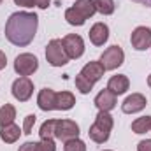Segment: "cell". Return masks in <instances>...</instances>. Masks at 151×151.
I'll return each instance as SVG.
<instances>
[{
	"label": "cell",
	"mask_w": 151,
	"mask_h": 151,
	"mask_svg": "<svg viewBox=\"0 0 151 151\" xmlns=\"http://www.w3.org/2000/svg\"><path fill=\"white\" fill-rule=\"evenodd\" d=\"M39 18L35 12H14L9 16L7 23H5V37L11 44L25 47L28 46L37 32Z\"/></svg>",
	"instance_id": "cell-1"
},
{
	"label": "cell",
	"mask_w": 151,
	"mask_h": 151,
	"mask_svg": "<svg viewBox=\"0 0 151 151\" xmlns=\"http://www.w3.org/2000/svg\"><path fill=\"white\" fill-rule=\"evenodd\" d=\"M95 12H97V9H95L93 0H76L74 5L65 11V19L74 27H81Z\"/></svg>",
	"instance_id": "cell-2"
},
{
	"label": "cell",
	"mask_w": 151,
	"mask_h": 151,
	"mask_svg": "<svg viewBox=\"0 0 151 151\" xmlns=\"http://www.w3.org/2000/svg\"><path fill=\"white\" fill-rule=\"evenodd\" d=\"M113 130V116L106 111H100L95 118V123L90 127V139L97 144H102L109 139V134Z\"/></svg>",
	"instance_id": "cell-3"
},
{
	"label": "cell",
	"mask_w": 151,
	"mask_h": 151,
	"mask_svg": "<svg viewBox=\"0 0 151 151\" xmlns=\"http://www.w3.org/2000/svg\"><path fill=\"white\" fill-rule=\"evenodd\" d=\"M46 60H47L53 67H62V65H65V63L70 60V58L67 56L65 47H63V44H62L60 39L49 40V44H47V47H46Z\"/></svg>",
	"instance_id": "cell-4"
},
{
	"label": "cell",
	"mask_w": 151,
	"mask_h": 151,
	"mask_svg": "<svg viewBox=\"0 0 151 151\" xmlns=\"http://www.w3.org/2000/svg\"><path fill=\"white\" fill-rule=\"evenodd\" d=\"M123 60H125V53H123V49H121L119 46H111V47H107V49L102 53V56H100V63L104 65L106 70H114V69H118V67L123 63Z\"/></svg>",
	"instance_id": "cell-5"
},
{
	"label": "cell",
	"mask_w": 151,
	"mask_h": 151,
	"mask_svg": "<svg viewBox=\"0 0 151 151\" xmlns=\"http://www.w3.org/2000/svg\"><path fill=\"white\" fill-rule=\"evenodd\" d=\"M79 135V127L72 119H56V127H55V137L67 142L70 139H76Z\"/></svg>",
	"instance_id": "cell-6"
},
{
	"label": "cell",
	"mask_w": 151,
	"mask_h": 151,
	"mask_svg": "<svg viewBox=\"0 0 151 151\" xmlns=\"http://www.w3.org/2000/svg\"><path fill=\"white\" fill-rule=\"evenodd\" d=\"M37 67H39L37 58L34 55H30V53H23V55L16 56V60H14V70L19 76H23V77L32 76L37 70Z\"/></svg>",
	"instance_id": "cell-7"
},
{
	"label": "cell",
	"mask_w": 151,
	"mask_h": 151,
	"mask_svg": "<svg viewBox=\"0 0 151 151\" xmlns=\"http://www.w3.org/2000/svg\"><path fill=\"white\" fill-rule=\"evenodd\" d=\"M62 44H63L65 53H67V56L70 60H76V58L83 56V53H84V42H83V39L79 37V35H76V34L65 35V37L62 39Z\"/></svg>",
	"instance_id": "cell-8"
},
{
	"label": "cell",
	"mask_w": 151,
	"mask_h": 151,
	"mask_svg": "<svg viewBox=\"0 0 151 151\" xmlns=\"http://www.w3.org/2000/svg\"><path fill=\"white\" fill-rule=\"evenodd\" d=\"M34 93V83L28 77H19L12 83V95L19 102H27Z\"/></svg>",
	"instance_id": "cell-9"
},
{
	"label": "cell",
	"mask_w": 151,
	"mask_h": 151,
	"mask_svg": "<svg viewBox=\"0 0 151 151\" xmlns=\"http://www.w3.org/2000/svg\"><path fill=\"white\" fill-rule=\"evenodd\" d=\"M130 40H132L134 49H137V51H144V49L151 47V28H148V27H137L132 32Z\"/></svg>",
	"instance_id": "cell-10"
},
{
	"label": "cell",
	"mask_w": 151,
	"mask_h": 151,
	"mask_svg": "<svg viewBox=\"0 0 151 151\" xmlns=\"http://www.w3.org/2000/svg\"><path fill=\"white\" fill-rule=\"evenodd\" d=\"M146 106H148V100H146L144 95H141V93H132L130 97L125 99V102L121 104V109H123L125 114H134V113L142 111Z\"/></svg>",
	"instance_id": "cell-11"
},
{
	"label": "cell",
	"mask_w": 151,
	"mask_h": 151,
	"mask_svg": "<svg viewBox=\"0 0 151 151\" xmlns=\"http://www.w3.org/2000/svg\"><path fill=\"white\" fill-rule=\"evenodd\" d=\"M116 95H114L111 90H102L97 97H95V106L99 107V111H106V113H109L111 109L116 107Z\"/></svg>",
	"instance_id": "cell-12"
},
{
	"label": "cell",
	"mask_w": 151,
	"mask_h": 151,
	"mask_svg": "<svg viewBox=\"0 0 151 151\" xmlns=\"http://www.w3.org/2000/svg\"><path fill=\"white\" fill-rule=\"evenodd\" d=\"M104 72H106V69H104V65L100 63V62H90V63H86L83 69H81V72L79 74L84 76L90 83H97L102 76H104Z\"/></svg>",
	"instance_id": "cell-13"
},
{
	"label": "cell",
	"mask_w": 151,
	"mask_h": 151,
	"mask_svg": "<svg viewBox=\"0 0 151 151\" xmlns=\"http://www.w3.org/2000/svg\"><path fill=\"white\" fill-rule=\"evenodd\" d=\"M109 39V28L104 23H95L90 30V40L95 46H104Z\"/></svg>",
	"instance_id": "cell-14"
},
{
	"label": "cell",
	"mask_w": 151,
	"mask_h": 151,
	"mask_svg": "<svg viewBox=\"0 0 151 151\" xmlns=\"http://www.w3.org/2000/svg\"><path fill=\"white\" fill-rule=\"evenodd\" d=\"M55 104H56V93L51 88H44V90L39 91L37 106L42 111H53L55 109Z\"/></svg>",
	"instance_id": "cell-15"
},
{
	"label": "cell",
	"mask_w": 151,
	"mask_h": 151,
	"mask_svg": "<svg viewBox=\"0 0 151 151\" xmlns=\"http://www.w3.org/2000/svg\"><path fill=\"white\" fill-rule=\"evenodd\" d=\"M128 86H130V81H128V77L127 76H113L111 79H109V83H107V90H111L114 95L118 97V95H123L127 90H128Z\"/></svg>",
	"instance_id": "cell-16"
},
{
	"label": "cell",
	"mask_w": 151,
	"mask_h": 151,
	"mask_svg": "<svg viewBox=\"0 0 151 151\" xmlns=\"http://www.w3.org/2000/svg\"><path fill=\"white\" fill-rule=\"evenodd\" d=\"M76 104V97L70 91H60L56 93V104H55V109L58 111H69L72 109Z\"/></svg>",
	"instance_id": "cell-17"
},
{
	"label": "cell",
	"mask_w": 151,
	"mask_h": 151,
	"mask_svg": "<svg viewBox=\"0 0 151 151\" xmlns=\"http://www.w3.org/2000/svg\"><path fill=\"white\" fill-rule=\"evenodd\" d=\"M21 132H23V130H19V127H18V125L11 123V125H7V127H2V128H0V137H2V141H4V142L12 144V142H16V141L19 139Z\"/></svg>",
	"instance_id": "cell-18"
},
{
	"label": "cell",
	"mask_w": 151,
	"mask_h": 151,
	"mask_svg": "<svg viewBox=\"0 0 151 151\" xmlns=\"http://www.w3.org/2000/svg\"><path fill=\"white\" fill-rule=\"evenodd\" d=\"M14 118H16V109H14V106L5 104V106L0 107V127L11 125V123L14 121Z\"/></svg>",
	"instance_id": "cell-19"
},
{
	"label": "cell",
	"mask_w": 151,
	"mask_h": 151,
	"mask_svg": "<svg viewBox=\"0 0 151 151\" xmlns=\"http://www.w3.org/2000/svg\"><path fill=\"white\" fill-rule=\"evenodd\" d=\"M151 130V116H142V118H137L134 123H132V132L135 134H146Z\"/></svg>",
	"instance_id": "cell-20"
},
{
	"label": "cell",
	"mask_w": 151,
	"mask_h": 151,
	"mask_svg": "<svg viewBox=\"0 0 151 151\" xmlns=\"http://www.w3.org/2000/svg\"><path fill=\"white\" fill-rule=\"evenodd\" d=\"M55 127H56V119H47L40 125L39 135L40 139H53L55 137Z\"/></svg>",
	"instance_id": "cell-21"
},
{
	"label": "cell",
	"mask_w": 151,
	"mask_h": 151,
	"mask_svg": "<svg viewBox=\"0 0 151 151\" xmlns=\"http://www.w3.org/2000/svg\"><path fill=\"white\" fill-rule=\"evenodd\" d=\"M93 4H95V9L100 14L109 16V14L114 12V0H93Z\"/></svg>",
	"instance_id": "cell-22"
},
{
	"label": "cell",
	"mask_w": 151,
	"mask_h": 151,
	"mask_svg": "<svg viewBox=\"0 0 151 151\" xmlns=\"http://www.w3.org/2000/svg\"><path fill=\"white\" fill-rule=\"evenodd\" d=\"M76 86H77V90L81 93H90L93 90V83H90L84 76H81V74L76 76Z\"/></svg>",
	"instance_id": "cell-23"
},
{
	"label": "cell",
	"mask_w": 151,
	"mask_h": 151,
	"mask_svg": "<svg viewBox=\"0 0 151 151\" xmlns=\"http://www.w3.org/2000/svg\"><path fill=\"white\" fill-rule=\"evenodd\" d=\"M63 151H86V144H84L81 139L76 137V139H70V141L65 142Z\"/></svg>",
	"instance_id": "cell-24"
},
{
	"label": "cell",
	"mask_w": 151,
	"mask_h": 151,
	"mask_svg": "<svg viewBox=\"0 0 151 151\" xmlns=\"http://www.w3.org/2000/svg\"><path fill=\"white\" fill-rule=\"evenodd\" d=\"M35 119H37V116L35 114H28L27 118H25V121H23V134H32V128H34V125H35Z\"/></svg>",
	"instance_id": "cell-25"
},
{
	"label": "cell",
	"mask_w": 151,
	"mask_h": 151,
	"mask_svg": "<svg viewBox=\"0 0 151 151\" xmlns=\"http://www.w3.org/2000/svg\"><path fill=\"white\" fill-rule=\"evenodd\" d=\"M37 151H56L55 141L53 139H42L40 142H37Z\"/></svg>",
	"instance_id": "cell-26"
},
{
	"label": "cell",
	"mask_w": 151,
	"mask_h": 151,
	"mask_svg": "<svg viewBox=\"0 0 151 151\" xmlns=\"http://www.w3.org/2000/svg\"><path fill=\"white\" fill-rule=\"evenodd\" d=\"M137 151H151V139L141 141V142L137 144Z\"/></svg>",
	"instance_id": "cell-27"
},
{
	"label": "cell",
	"mask_w": 151,
	"mask_h": 151,
	"mask_svg": "<svg viewBox=\"0 0 151 151\" xmlns=\"http://www.w3.org/2000/svg\"><path fill=\"white\" fill-rule=\"evenodd\" d=\"M19 151H37V142H25L19 146Z\"/></svg>",
	"instance_id": "cell-28"
},
{
	"label": "cell",
	"mask_w": 151,
	"mask_h": 151,
	"mask_svg": "<svg viewBox=\"0 0 151 151\" xmlns=\"http://www.w3.org/2000/svg\"><path fill=\"white\" fill-rule=\"evenodd\" d=\"M14 4L16 5H23V7H34L35 5L32 0H14Z\"/></svg>",
	"instance_id": "cell-29"
},
{
	"label": "cell",
	"mask_w": 151,
	"mask_h": 151,
	"mask_svg": "<svg viewBox=\"0 0 151 151\" xmlns=\"http://www.w3.org/2000/svg\"><path fill=\"white\" fill-rule=\"evenodd\" d=\"M32 2H34L37 7H40V9H46V7L49 5V2H51V0H32Z\"/></svg>",
	"instance_id": "cell-30"
},
{
	"label": "cell",
	"mask_w": 151,
	"mask_h": 151,
	"mask_svg": "<svg viewBox=\"0 0 151 151\" xmlns=\"http://www.w3.org/2000/svg\"><path fill=\"white\" fill-rule=\"evenodd\" d=\"M5 65H7V58H5L4 51H0V70H2V69H5Z\"/></svg>",
	"instance_id": "cell-31"
},
{
	"label": "cell",
	"mask_w": 151,
	"mask_h": 151,
	"mask_svg": "<svg viewBox=\"0 0 151 151\" xmlns=\"http://www.w3.org/2000/svg\"><path fill=\"white\" fill-rule=\"evenodd\" d=\"M134 2L142 4V5H146V7H151V0H134Z\"/></svg>",
	"instance_id": "cell-32"
},
{
	"label": "cell",
	"mask_w": 151,
	"mask_h": 151,
	"mask_svg": "<svg viewBox=\"0 0 151 151\" xmlns=\"http://www.w3.org/2000/svg\"><path fill=\"white\" fill-rule=\"evenodd\" d=\"M148 84H150V88H151V74H150V77H148Z\"/></svg>",
	"instance_id": "cell-33"
},
{
	"label": "cell",
	"mask_w": 151,
	"mask_h": 151,
	"mask_svg": "<svg viewBox=\"0 0 151 151\" xmlns=\"http://www.w3.org/2000/svg\"><path fill=\"white\" fill-rule=\"evenodd\" d=\"M0 4H2V0H0Z\"/></svg>",
	"instance_id": "cell-34"
},
{
	"label": "cell",
	"mask_w": 151,
	"mask_h": 151,
	"mask_svg": "<svg viewBox=\"0 0 151 151\" xmlns=\"http://www.w3.org/2000/svg\"><path fill=\"white\" fill-rule=\"evenodd\" d=\"M106 151H109V150H106Z\"/></svg>",
	"instance_id": "cell-35"
}]
</instances>
